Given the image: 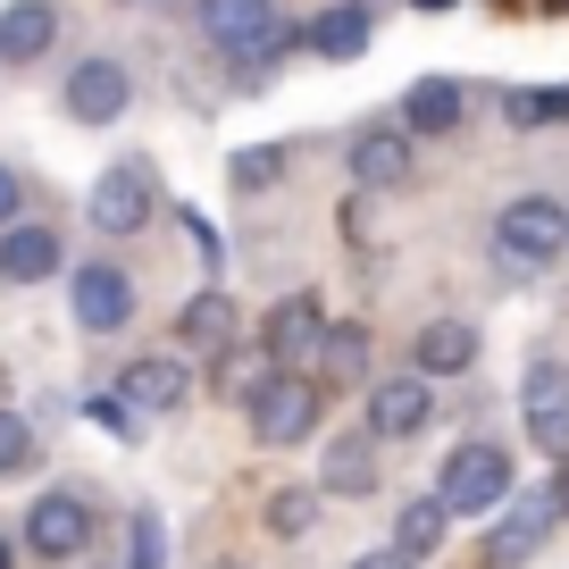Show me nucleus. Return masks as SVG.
Listing matches in <instances>:
<instances>
[{
    "instance_id": "1a4fd4ad",
    "label": "nucleus",
    "mask_w": 569,
    "mask_h": 569,
    "mask_svg": "<svg viewBox=\"0 0 569 569\" xmlns=\"http://www.w3.org/2000/svg\"><path fill=\"white\" fill-rule=\"evenodd\" d=\"M260 343H268L277 360H319V343H327V310H319V293H284V302L268 310Z\"/></svg>"
},
{
    "instance_id": "cd10ccee",
    "label": "nucleus",
    "mask_w": 569,
    "mask_h": 569,
    "mask_svg": "<svg viewBox=\"0 0 569 569\" xmlns=\"http://www.w3.org/2000/svg\"><path fill=\"white\" fill-rule=\"evenodd\" d=\"M126 569H160V511H134V561Z\"/></svg>"
},
{
    "instance_id": "473e14b6",
    "label": "nucleus",
    "mask_w": 569,
    "mask_h": 569,
    "mask_svg": "<svg viewBox=\"0 0 569 569\" xmlns=\"http://www.w3.org/2000/svg\"><path fill=\"white\" fill-rule=\"evenodd\" d=\"M218 569H243V561H218Z\"/></svg>"
},
{
    "instance_id": "c756f323",
    "label": "nucleus",
    "mask_w": 569,
    "mask_h": 569,
    "mask_svg": "<svg viewBox=\"0 0 569 569\" xmlns=\"http://www.w3.org/2000/svg\"><path fill=\"white\" fill-rule=\"evenodd\" d=\"M352 569H410V561H402V552H360Z\"/></svg>"
},
{
    "instance_id": "7c9ffc66",
    "label": "nucleus",
    "mask_w": 569,
    "mask_h": 569,
    "mask_svg": "<svg viewBox=\"0 0 569 569\" xmlns=\"http://www.w3.org/2000/svg\"><path fill=\"white\" fill-rule=\"evenodd\" d=\"M0 569H18V561H9V536H0Z\"/></svg>"
},
{
    "instance_id": "9b49d317",
    "label": "nucleus",
    "mask_w": 569,
    "mask_h": 569,
    "mask_svg": "<svg viewBox=\"0 0 569 569\" xmlns=\"http://www.w3.org/2000/svg\"><path fill=\"white\" fill-rule=\"evenodd\" d=\"M436 419V402H427V377H386V386L369 393V436H419V427Z\"/></svg>"
},
{
    "instance_id": "6ab92c4d",
    "label": "nucleus",
    "mask_w": 569,
    "mask_h": 569,
    "mask_svg": "<svg viewBox=\"0 0 569 569\" xmlns=\"http://www.w3.org/2000/svg\"><path fill=\"white\" fill-rule=\"evenodd\" d=\"M519 410H528V427L569 419V360H528V377H519Z\"/></svg>"
},
{
    "instance_id": "ddd939ff",
    "label": "nucleus",
    "mask_w": 569,
    "mask_h": 569,
    "mask_svg": "<svg viewBox=\"0 0 569 569\" xmlns=\"http://www.w3.org/2000/svg\"><path fill=\"white\" fill-rule=\"evenodd\" d=\"M177 343H184V352H227V343H234V302L218 293V284H201L193 302L177 310Z\"/></svg>"
},
{
    "instance_id": "2eb2a0df",
    "label": "nucleus",
    "mask_w": 569,
    "mask_h": 569,
    "mask_svg": "<svg viewBox=\"0 0 569 569\" xmlns=\"http://www.w3.org/2000/svg\"><path fill=\"white\" fill-rule=\"evenodd\" d=\"M552 511H561L552 495H536V502H519V511H502V528L486 536V561L511 569L519 552H536V545H545V528H552Z\"/></svg>"
},
{
    "instance_id": "f257e3e1",
    "label": "nucleus",
    "mask_w": 569,
    "mask_h": 569,
    "mask_svg": "<svg viewBox=\"0 0 569 569\" xmlns=\"http://www.w3.org/2000/svg\"><path fill=\"white\" fill-rule=\"evenodd\" d=\"M561 251H569V210L552 193H528V201H511V210L495 218V260L511 268V277L519 268H552Z\"/></svg>"
},
{
    "instance_id": "393cba45",
    "label": "nucleus",
    "mask_w": 569,
    "mask_h": 569,
    "mask_svg": "<svg viewBox=\"0 0 569 569\" xmlns=\"http://www.w3.org/2000/svg\"><path fill=\"white\" fill-rule=\"evenodd\" d=\"M26 461H34V427L0 402V478H9V469H26Z\"/></svg>"
},
{
    "instance_id": "bb28decb",
    "label": "nucleus",
    "mask_w": 569,
    "mask_h": 569,
    "mask_svg": "<svg viewBox=\"0 0 569 569\" xmlns=\"http://www.w3.org/2000/svg\"><path fill=\"white\" fill-rule=\"evenodd\" d=\"M268 519H277V536H302L310 519H319V495H302V486H293V495H277V511H268Z\"/></svg>"
},
{
    "instance_id": "0eeeda50",
    "label": "nucleus",
    "mask_w": 569,
    "mask_h": 569,
    "mask_svg": "<svg viewBox=\"0 0 569 569\" xmlns=\"http://www.w3.org/2000/svg\"><path fill=\"white\" fill-rule=\"evenodd\" d=\"M26 545L42 552V561H76V552L92 545V511L84 495H42L34 519H26Z\"/></svg>"
},
{
    "instance_id": "f704fd0d",
    "label": "nucleus",
    "mask_w": 569,
    "mask_h": 569,
    "mask_svg": "<svg viewBox=\"0 0 569 569\" xmlns=\"http://www.w3.org/2000/svg\"><path fill=\"white\" fill-rule=\"evenodd\" d=\"M352 9H360V0H352Z\"/></svg>"
},
{
    "instance_id": "f3484780",
    "label": "nucleus",
    "mask_w": 569,
    "mask_h": 569,
    "mask_svg": "<svg viewBox=\"0 0 569 569\" xmlns=\"http://www.w3.org/2000/svg\"><path fill=\"white\" fill-rule=\"evenodd\" d=\"M410 360H419V377H461L469 360H478V336H469L461 319H436V327H419Z\"/></svg>"
},
{
    "instance_id": "2f4dec72",
    "label": "nucleus",
    "mask_w": 569,
    "mask_h": 569,
    "mask_svg": "<svg viewBox=\"0 0 569 569\" xmlns=\"http://www.w3.org/2000/svg\"><path fill=\"white\" fill-rule=\"evenodd\" d=\"M419 9H445V0H419Z\"/></svg>"
},
{
    "instance_id": "72a5a7b5",
    "label": "nucleus",
    "mask_w": 569,
    "mask_h": 569,
    "mask_svg": "<svg viewBox=\"0 0 569 569\" xmlns=\"http://www.w3.org/2000/svg\"><path fill=\"white\" fill-rule=\"evenodd\" d=\"M0 386H9V369H0Z\"/></svg>"
},
{
    "instance_id": "f03ea898",
    "label": "nucleus",
    "mask_w": 569,
    "mask_h": 569,
    "mask_svg": "<svg viewBox=\"0 0 569 569\" xmlns=\"http://www.w3.org/2000/svg\"><path fill=\"white\" fill-rule=\"evenodd\" d=\"M201 34H210L218 51H234L243 68H251V59L268 68V59L293 42L284 18H277V0H201Z\"/></svg>"
},
{
    "instance_id": "4468645a",
    "label": "nucleus",
    "mask_w": 569,
    "mask_h": 569,
    "mask_svg": "<svg viewBox=\"0 0 569 569\" xmlns=\"http://www.w3.org/2000/svg\"><path fill=\"white\" fill-rule=\"evenodd\" d=\"M302 51H319V59H360V51H369V9H352V0L319 9V18L302 26Z\"/></svg>"
},
{
    "instance_id": "b1692460",
    "label": "nucleus",
    "mask_w": 569,
    "mask_h": 569,
    "mask_svg": "<svg viewBox=\"0 0 569 569\" xmlns=\"http://www.w3.org/2000/svg\"><path fill=\"white\" fill-rule=\"evenodd\" d=\"M502 118H511V126H552V118H569V84H536V92H502Z\"/></svg>"
},
{
    "instance_id": "a878e982",
    "label": "nucleus",
    "mask_w": 569,
    "mask_h": 569,
    "mask_svg": "<svg viewBox=\"0 0 569 569\" xmlns=\"http://www.w3.org/2000/svg\"><path fill=\"white\" fill-rule=\"evenodd\" d=\"M284 177V151H268V142H260V151H234V184H243V193H260V184H277Z\"/></svg>"
},
{
    "instance_id": "f8f14e48",
    "label": "nucleus",
    "mask_w": 569,
    "mask_h": 569,
    "mask_svg": "<svg viewBox=\"0 0 569 569\" xmlns=\"http://www.w3.org/2000/svg\"><path fill=\"white\" fill-rule=\"evenodd\" d=\"M461 109H469V92L452 84V76H419V84H410V101H402V134H452V126H461Z\"/></svg>"
},
{
    "instance_id": "423d86ee",
    "label": "nucleus",
    "mask_w": 569,
    "mask_h": 569,
    "mask_svg": "<svg viewBox=\"0 0 569 569\" xmlns=\"http://www.w3.org/2000/svg\"><path fill=\"white\" fill-rule=\"evenodd\" d=\"M184 393H193V360H177V352H142V360H126V377H118L126 410H177Z\"/></svg>"
},
{
    "instance_id": "6e6552de",
    "label": "nucleus",
    "mask_w": 569,
    "mask_h": 569,
    "mask_svg": "<svg viewBox=\"0 0 569 569\" xmlns=\"http://www.w3.org/2000/svg\"><path fill=\"white\" fill-rule=\"evenodd\" d=\"M126 319H134V284H126L109 260L76 268V327H84V336H118Z\"/></svg>"
},
{
    "instance_id": "39448f33",
    "label": "nucleus",
    "mask_w": 569,
    "mask_h": 569,
    "mask_svg": "<svg viewBox=\"0 0 569 569\" xmlns=\"http://www.w3.org/2000/svg\"><path fill=\"white\" fill-rule=\"evenodd\" d=\"M84 210H92V227H101V234H134L142 218L160 210V184H151V168H142V160H118V168H101V184H92Z\"/></svg>"
},
{
    "instance_id": "c85d7f7f",
    "label": "nucleus",
    "mask_w": 569,
    "mask_h": 569,
    "mask_svg": "<svg viewBox=\"0 0 569 569\" xmlns=\"http://www.w3.org/2000/svg\"><path fill=\"white\" fill-rule=\"evenodd\" d=\"M18 201H26V184H18V168L0 160V227H18Z\"/></svg>"
},
{
    "instance_id": "4be33fe9",
    "label": "nucleus",
    "mask_w": 569,
    "mask_h": 569,
    "mask_svg": "<svg viewBox=\"0 0 569 569\" xmlns=\"http://www.w3.org/2000/svg\"><path fill=\"white\" fill-rule=\"evenodd\" d=\"M445 495H427V502H410L402 511V528H393V552H402V561H427V552L445 545Z\"/></svg>"
},
{
    "instance_id": "a211bd4d",
    "label": "nucleus",
    "mask_w": 569,
    "mask_h": 569,
    "mask_svg": "<svg viewBox=\"0 0 569 569\" xmlns=\"http://www.w3.org/2000/svg\"><path fill=\"white\" fill-rule=\"evenodd\" d=\"M352 177H360V184H402V177H410V134L369 126V134L352 142Z\"/></svg>"
},
{
    "instance_id": "9d476101",
    "label": "nucleus",
    "mask_w": 569,
    "mask_h": 569,
    "mask_svg": "<svg viewBox=\"0 0 569 569\" xmlns=\"http://www.w3.org/2000/svg\"><path fill=\"white\" fill-rule=\"evenodd\" d=\"M126 68L118 59H84V68L68 76V118L76 126H109V118H126Z\"/></svg>"
},
{
    "instance_id": "dca6fc26",
    "label": "nucleus",
    "mask_w": 569,
    "mask_h": 569,
    "mask_svg": "<svg viewBox=\"0 0 569 569\" xmlns=\"http://www.w3.org/2000/svg\"><path fill=\"white\" fill-rule=\"evenodd\" d=\"M59 268V227H9L0 234V277L9 284H34Z\"/></svg>"
},
{
    "instance_id": "7ed1b4c3",
    "label": "nucleus",
    "mask_w": 569,
    "mask_h": 569,
    "mask_svg": "<svg viewBox=\"0 0 569 569\" xmlns=\"http://www.w3.org/2000/svg\"><path fill=\"white\" fill-rule=\"evenodd\" d=\"M436 495H445L452 519L502 511V502H511V452H502V445H461L445 461V486H436Z\"/></svg>"
},
{
    "instance_id": "5701e85b",
    "label": "nucleus",
    "mask_w": 569,
    "mask_h": 569,
    "mask_svg": "<svg viewBox=\"0 0 569 569\" xmlns=\"http://www.w3.org/2000/svg\"><path fill=\"white\" fill-rule=\"evenodd\" d=\"M319 369H327V386H360V369H369V336H360V327H327Z\"/></svg>"
},
{
    "instance_id": "aec40b11",
    "label": "nucleus",
    "mask_w": 569,
    "mask_h": 569,
    "mask_svg": "<svg viewBox=\"0 0 569 569\" xmlns=\"http://www.w3.org/2000/svg\"><path fill=\"white\" fill-rule=\"evenodd\" d=\"M51 34H59L51 9H42V0H18V9L0 18V59H9V68H26V59L51 51Z\"/></svg>"
},
{
    "instance_id": "412c9836",
    "label": "nucleus",
    "mask_w": 569,
    "mask_h": 569,
    "mask_svg": "<svg viewBox=\"0 0 569 569\" xmlns=\"http://www.w3.org/2000/svg\"><path fill=\"white\" fill-rule=\"evenodd\" d=\"M327 495H377V452L369 436H343V445H327Z\"/></svg>"
},
{
    "instance_id": "20e7f679",
    "label": "nucleus",
    "mask_w": 569,
    "mask_h": 569,
    "mask_svg": "<svg viewBox=\"0 0 569 569\" xmlns=\"http://www.w3.org/2000/svg\"><path fill=\"white\" fill-rule=\"evenodd\" d=\"M251 427H260V445H302L319 427V377H302V369L260 377L251 386Z\"/></svg>"
}]
</instances>
